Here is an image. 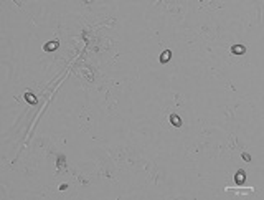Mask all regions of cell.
<instances>
[{
	"label": "cell",
	"mask_w": 264,
	"mask_h": 200,
	"mask_svg": "<svg viewBox=\"0 0 264 200\" xmlns=\"http://www.w3.org/2000/svg\"><path fill=\"white\" fill-rule=\"evenodd\" d=\"M58 47H60V43H58L56 40H55V41H48L46 45L43 47V50H45V51H55Z\"/></svg>",
	"instance_id": "1"
},
{
	"label": "cell",
	"mask_w": 264,
	"mask_h": 200,
	"mask_svg": "<svg viewBox=\"0 0 264 200\" xmlns=\"http://www.w3.org/2000/svg\"><path fill=\"white\" fill-rule=\"evenodd\" d=\"M170 122H172L173 127H180V126H182V119H180L177 114H172L170 116Z\"/></svg>",
	"instance_id": "2"
},
{
	"label": "cell",
	"mask_w": 264,
	"mask_h": 200,
	"mask_svg": "<svg viewBox=\"0 0 264 200\" xmlns=\"http://www.w3.org/2000/svg\"><path fill=\"white\" fill-rule=\"evenodd\" d=\"M170 58H172V51H170V50H165L164 53L160 55V61H162V63H167Z\"/></svg>",
	"instance_id": "3"
},
{
	"label": "cell",
	"mask_w": 264,
	"mask_h": 200,
	"mask_svg": "<svg viewBox=\"0 0 264 200\" xmlns=\"http://www.w3.org/2000/svg\"><path fill=\"white\" fill-rule=\"evenodd\" d=\"M231 51H233V53H235V55H243V53H244V51H246V50H244V47H243V45H235Z\"/></svg>",
	"instance_id": "4"
},
{
	"label": "cell",
	"mask_w": 264,
	"mask_h": 200,
	"mask_svg": "<svg viewBox=\"0 0 264 200\" xmlns=\"http://www.w3.org/2000/svg\"><path fill=\"white\" fill-rule=\"evenodd\" d=\"M25 99L28 101L30 104H36V96H35V94H32V93H27L25 94Z\"/></svg>",
	"instance_id": "5"
},
{
	"label": "cell",
	"mask_w": 264,
	"mask_h": 200,
	"mask_svg": "<svg viewBox=\"0 0 264 200\" xmlns=\"http://www.w3.org/2000/svg\"><path fill=\"white\" fill-rule=\"evenodd\" d=\"M235 179H236V182H238V184H243L244 182V172H238Z\"/></svg>",
	"instance_id": "6"
}]
</instances>
